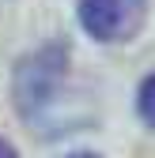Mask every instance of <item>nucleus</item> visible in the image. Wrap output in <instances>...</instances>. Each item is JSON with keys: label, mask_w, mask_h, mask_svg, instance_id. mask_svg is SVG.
<instances>
[{"label": "nucleus", "mask_w": 155, "mask_h": 158, "mask_svg": "<svg viewBox=\"0 0 155 158\" xmlns=\"http://www.w3.org/2000/svg\"><path fill=\"white\" fill-rule=\"evenodd\" d=\"M148 15V0H80V23L95 42H129Z\"/></svg>", "instance_id": "obj_2"}, {"label": "nucleus", "mask_w": 155, "mask_h": 158, "mask_svg": "<svg viewBox=\"0 0 155 158\" xmlns=\"http://www.w3.org/2000/svg\"><path fill=\"white\" fill-rule=\"evenodd\" d=\"M136 109H140V117H144V124H151V128H155V72H151L144 83H140Z\"/></svg>", "instance_id": "obj_3"}, {"label": "nucleus", "mask_w": 155, "mask_h": 158, "mask_svg": "<svg viewBox=\"0 0 155 158\" xmlns=\"http://www.w3.org/2000/svg\"><path fill=\"white\" fill-rule=\"evenodd\" d=\"M0 158H19V154H15V147H11L8 139H0Z\"/></svg>", "instance_id": "obj_4"}, {"label": "nucleus", "mask_w": 155, "mask_h": 158, "mask_svg": "<svg viewBox=\"0 0 155 158\" xmlns=\"http://www.w3.org/2000/svg\"><path fill=\"white\" fill-rule=\"evenodd\" d=\"M68 158H95V154H68Z\"/></svg>", "instance_id": "obj_5"}, {"label": "nucleus", "mask_w": 155, "mask_h": 158, "mask_svg": "<svg viewBox=\"0 0 155 158\" xmlns=\"http://www.w3.org/2000/svg\"><path fill=\"white\" fill-rule=\"evenodd\" d=\"M64 79H68V45L64 42H46L15 64V106L27 124H38V117H46L53 98L61 94Z\"/></svg>", "instance_id": "obj_1"}]
</instances>
